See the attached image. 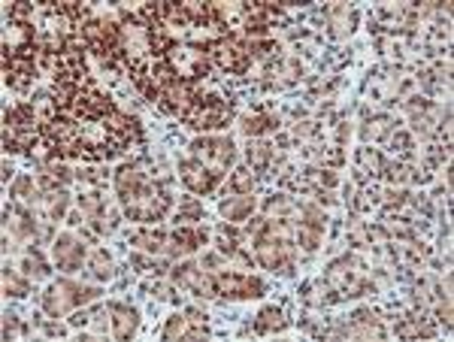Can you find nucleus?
I'll use <instances>...</instances> for the list:
<instances>
[{
  "instance_id": "obj_1",
  "label": "nucleus",
  "mask_w": 454,
  "mask_h": 342,
  "mask_svg": "<svg viewBox=\"0 0 454 342\" xmlns=\"http://www.w3.org/2000/svg\"><path fill=\"white\" fill-rule=\"evenodd\" d=\"M97 294H100V288H85V285H76V282L61 279V282H55L46 294H42V309L58 318L61 312L76 309V306H85L88 300H97Z\"/></svg>"
},
{
  "instance_id": "obj_2",
  "label": "nucleus",
  "mask_w": 454,
  "mask_h": 342,
  "mask_svg": "<svg viewBox=\"0 0 454 342\" xmlns=\"http://www.w3.org/2000/svg\"><path fill=\"white\" fill-rule=\"evenodd\" d=\"M191 155L221 179L224 170L233 164V143L227 137H200L191 143Z\"/></svg>"
},
{
  "instance_id": "obj_3",
  "label": "nucleus",
  "mask_w": 454,
  "mask_h": 342,
  "mask_svg": "<svg viewBox=\"0 0 454 342\" xmlns=\"http://www.w3.org/2000/svg\"><path fill=\"white\" fill-rule=\"evenodd\" d=\"M215 276V294L237 297V300H249V297L264 294V282L251 279L249 273H212Z\"/></svg>"
},
{
  "instance_id": "obj_4",
  "label": "nucleus",
  "mask_w": 454,
  "mask_h": 342,
  "mask_svg": "<svg viewBox=\"0 0 454 342\" xmlns=\"http://www.w3.org/2000/svg\"><path fill=\"white\" fill-rule=\"evenodd\" d=\"M55 261H58V267L64 270L67 276L79 273V270H82V261H85V249H82V242L76 240L73 233L58 236V240H55Z\"/></svg>"
},
{
  "instance_id": "obj_5",
  "label": "nucleus",
  "mask_w": 454,
  "mask_h": 342,
  "mask_svg": "<svg viewBox=\"0 0 454 342\" xmlns=\"http://www.w3.org/2000/svg\"><path fill=\"white\" fill-rule=\"evenodd\" d=\"M179 179L185 182V185L194 191V194H209V191L218 185V176H215V173L209 170V166H203L200 161H194V157H191V161H182V164H179Z\"/></svg>"
},
{
  "instance_id": "obj_6",
  "label": "nucleus",
  "mask_w": 454,
  "mask_h": 342,
  "mask_svg": "<svg viewBox=\"0 0 454 342\" xmlns=\"http://www.w3.org/2000/svg\"><path fill=\"white\" fill-rule=\"evenodd\" d=\"M109 324H112V336L116 339H127V336H134V330H136V324H139V315L136 309H130V306L125 303H109Z\"/></svg>"
},
{
  "instance_id": "obj_7",
  "label": "nucleus",
  "mask_w": 454,
  "mask_h": 342,
  "mask_svg": "<svg viewBox=\"0 0 454 342\" xmlns=\"http://www.w3.org/2000/svg\"><path fill=\"white\" fill-rule=\"evenodd\" d=\"M255 209V197L251 194H237V197H227L221 203V215L227 221H246Z\"/></svg>"
},
{
  "instance_id": "obj_8",
  "label": "nucleus",
  "mask_w": 454,
  "mask_h": 342,
  "mask_svg": "<svg viewBox=\"0 0 454 342\" xmlns=\"http://www.w3.org/2000/svg\"><path fill=\"white\" fill-rule=\"evenodd\" d=\"M130 242L136 245V249H143V251H164V242H167V233L164 231H155L152 224H146V227H139V231L130 233Z\"/></svg>"
},
{
  "instance_id": "obj_9",
  "label": "nucleus",
  "mask_w": 454,
  "mask_h": 342,
  "mask_svg": "<svg viewBox=\"0 0 454 342\" xmlns=\"http://www.w3.org/2000/svg\"><path fill=\"white\" fill-rule=\"evenodd\" d=\"M285 327H288V321H285L282 309H276V306L260 309L258 318H255V333H276V330H285Z\"/></svg>"
},
{
  "instance_id": "obj_10",
  "label": "nucleus",
  "mask_w": 454,
  "mask_h": 342,
  "mask_svg": "<svg viewBox=\"0 0 454 342\" xmlns=\"http://www.w3.org/2000/svg\"><path fill=\"white\" fill-rule=\"evenodd\" d=\"M357 170H363L366 176H382V170H385V157L382 152H375V148H357Z\"/></svg>"
},
{
  "instance_id": "obj_11",
  "label": "nucleus",
  "mask_w": 454,
  "mask_h": 342,
  "mask_svg": "<svg viewBox=\"0 0 454 342\" xmlns=\"http://www.w3.org/2000/svg\"><path fill=\"white\" fill-rule=\"evenodd\" d=\"M249 164H251V170H267L269 164H273V146L269 143H251L249 146Z\"/></svg>"
},
{
  "instance_id": "obj_12",
  "label": "nucleus",
  "mask_w": 454,
  "mask_h": 342,
  "mask_svg": "<svg viewBox=\"0 0 454 342\" xmlns=\"http://www.w3.org/2000/svg\"><path fill=\"white\" fill-rule=\"evenodd\" d=\"M279 127V118L273 116H249L246 121H242V130H246L249 137H260V134H267V130H276Z\"/></svg>"
},
{
  "instance_id": "obj_13",
  "label": "nucleus",
  "mask_w": 454,
  "mask_h": 342,
  "mask_svg": "<svg viewBox=\"0 0 454 342\" xmlns=\"http://www.w3.org/2000/svg\"><path fill=\"white\" fill-rule=\"evenodd\" d=\"M391 130H394V121H391L388 116H375L373 121H366V125L361 127L363 139H385Z\"/></svg>"
},
{
  "instance_id": "obj_14",
  "label": "nucleus",
  "mask_w": 454,
  "mask_h": 342,
  "mask_svg": "<svg viewBox=\"0 0 454 342\" xmlns=\"http://www.w3.org/2000/svg\"><path fill=\"white\" fill-rule=\"evenodd\" d=\"M251 188H255V176H251L249 166L233 170V176H230V191L233 194H251Z\"/></svg>"
},
{
  "instance_id": "obj_15",
  "label": "nucleus",
  "mask_w": 454,
  "mask_h": 342,
  "mask_svg": "<svg viewBox=\"0 0 454 342\" xmlns=\"http://www.w3.org/2000/svg\"><path fill=\"white\" fill-rule=\"evenodd\" d=\"M3 291H6V297H24V294L31 291V285L24 282V279L15 276L10 267H6L3 270Z\"/></svg>"
},
{
  "instance_id": "obj_16",
  "label": "nucleus",
  "mask_w": 454,
  "mask_h": 342,
  "mask_svg": "<svg viewBox=\"0 0 454 342\" xmlns=\"http://www.w3.org/2000/svg\"><path fill=\"white\" fill-rule=\"evenodd\" d=\"M22 273L28 276V279H31V276H33V279H42V276H49V267H46V261H42L37 251H31L28 258L22 261Z\"/></svg>"
},
{
  "instance_id": "obj_17",
  "label": "nucleus",
  "mask_w": 454,
  "mask_h": 342,
  "mask_svg": "<svg viewBox=\"0 0 454 342\" xmlns=\"http://www.w3.org/2000/svg\"><path fill=\"white\" fill-rule=\"evenodd\" d=\"M79 206H82V212H88L91 218H97L107 212V200L100 197V191H91V194H82L79 197Z\"/></svg>"
},
{
  "instance_id": "obj_18",
  "label": "nucleus",
  "mask_w": 454,
  "mask_h": 342,
  "mask_svg": "<svg viewBox=\"0 0 454 342\" xmlns=\"http://www.w3.org/2000/svg\"><path fill=\"white\" fill-rule=\"evenodd\" d=\"M188 336V318L185 315H173L164 327V339H185Z\"/></svg>"
},
{
  "instance_id": "obj_19",
  "label": "nucleus",
  "mask_w": 454,
  "mask_h": 342,
  "mask_svg": "<svg viewBox=\"0 0 454 342\" xmlns=\"http://www.w3.org/2000/svg\"><path fill=\"white\" fill-rule=\"evenodd\" d=\"M88 267L94 270V276H97V279H109V276H112V267H109V254L103 251V249H97V251L91 254Z\"/></svg>"
},
{
  "instance_id": "obj_20",
  "label": "nucleus",
  "mask_w": 454,
  "mask_h": 342,
  "mask_svg": "<svg viewBox=\"0 0 454 342\" xmlns=\"http://www.w3.org/2000/svg\"><path fill=\"white\" fill-rule=\"evenodd\" d=\"M318 134H321V127L315 125V121H303V125L294 127V137H297V139H300V137H303V139H312V137H318Z\"/></svg>"
},
{
  "instance_id": "obj_21",
  "label": "nucleus",
  "mask_w": 454,
  "mask_h": 342,
  "mask_svg": "<svg viewBox=\"0 0 454 342\" xmlns=\"http://www.w3.org/2000/svg\"><path fill=\"white\" fill-rule=\"evenodd\" d=\"M76 176H79L82 182H91V185H103V182H107V173L94 170V166H88V170H79Z\"/></svg>"
},
{
  "instance_id": "obj_22",
  "label": "nucleus",
  "mask_w": 454,
  "mask_h": 342,
  "mask_svg": "<svg viewBox=\"0 0 454 342\" xmlns=\"http://www.w3.org/2000/svg\"><path fill=\"white\" fill-rule=\"evenodd\" d=\"M24 327H19V321H15V315H6V321H3V336H24Z\"/></svg>"
}]
</instances>
